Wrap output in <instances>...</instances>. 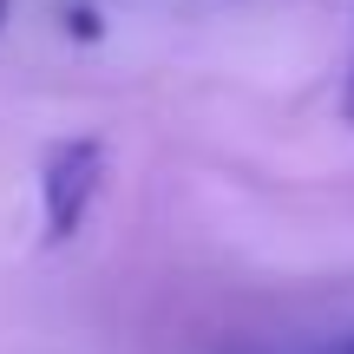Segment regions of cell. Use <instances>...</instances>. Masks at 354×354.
Returning a JSON list of instances; mask_svg holds the SVG:
<instances>
[{"instance_id": "5b68a950", "label": "cell", "mask_w": 354, "mask_h": 354, "mask_svg": "<svg viewBox=\"0 0 354 354\" xmlns=\"http://www.w3.org/2000/svg\"><path fill=\"white\" fill-rule=\"evenodd\" d=\"M342 354H354V342H348V348H342Z\"/></svg>"}, {"instance_id": "7a4b0ae2", "label": "cell", "mask_w": 354, "mask_h": 354, "mask_svg": "<svg viewBox=\"0 0 354 354\" xmlns=\"http://www.w3.org/2000/svg\"><path fill=\"white\" fill-rule=\"evenodd\" d=\"M66 26L86 33V39H99V13H92V7H73V13H66Z\"/></svg>"}, {"instance_id": "277c9868", "label": "cell", "mask_w": 354, "mask_h": 354, "mask_svg": "<svg viewBox=\"0 0 354 354\" xmlns=\"http://www.w3.org/2000/svg\"><path fill=\"white\" fill-rule=\"evenodd\" d=\"M0 26H7V0H0Z\"/></svg>"}, {"instance_id": "6da1fadb", "label": "cell", "mask_w": 354, "mask_h": 354, "mask_svg": "<svg viewBox=\"0 0 354 354\" xmlns=\"http://www.w3.org/2000/svg\"><path fill=\"white\" fill-rule=\"evenodd\" d=\"M105 171H112V158H105L99 138H59L46 151V165H39V216H46V243H73L79 230H86L92 203H99V190H105Z\"/></svg>"}, {"instance_id": "3957f363", "label": "cell", "mask_w": 354, "mask_h": 354, "mask_svg": "<svg viewBox=\"0 0 354 354\" xmlns=\"http://www.w3.org/2000/svg\"><path fill=\"white\" fill-rule=\"evenodd\" d=\"M342 118L354 125V66H348V86H342Z\"/></svg>"}]
</instances>
